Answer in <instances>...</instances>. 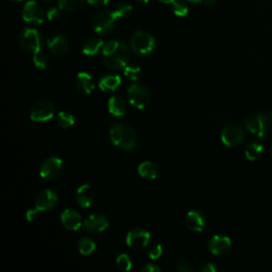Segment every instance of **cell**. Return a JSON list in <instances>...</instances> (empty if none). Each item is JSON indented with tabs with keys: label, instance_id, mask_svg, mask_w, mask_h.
<instances>
[{
	"label": "cell",
	"instance_id": "6da1fadb",
	"mask_svg": "<svg viewBox=\"0 0 272 272\" xmlns=\"http://www.w3.org/2000/svg\"><path fill=\"white\" fill-rule=\"evenodd\" d=\"M129 54L125 44L118 41H109L102 48V61L113 70L125 68L128 64Z\"/></svg>",
	"mask_w": 272,
	"mask_h": 272
},
{
	"label": "cell",
	"instance_id": "7a4b0ae2",
	"mask_svg": "<svg viewBox=\"0 0 272 272\" xmlns=\"http://www.w3.org/2000/svg\"><path fill=\"white\" fill-rule=\"evenodd\" d=\"M113 144L125 151H132L137 146V137L134 129L125 122H117L110 130Z\"/></svg>",
	"mask_w": 272,
	"mask_h": 272
},
{
	"label": "cell",
	"instance_id": "3957f363",
	"mask_svg": "<svg viewBox=\"0 0 272 272\" xmlns=\"http://www.w3.org/2000/svg\"><path fill=\"white\" fill-rule=\"evenodd\" d=\"M248 130L260 138L267 137L272 130V116L268 112L257 113L245 121Z\"/></svg>",
	"mask_w": 272,
	"mask_h": 272
},
{
	"label": "cell",
	"instance_id": "277c9868",
	"mask_svg": "<svg viewBox=\"0 0 272 272\" xmlns=\"http://www.w3.org/2000/svg\"><path fill=\"white\" fill-rule=\"evenodd\" d=\"M18 42L20 47L28 53L36 54L41 51L43 38L37 30L32 28H24L19 32Z\"/></svg>",
	"mask_w": 272,
	"mask_h": 272
},
{
	"label": "cell",
	"instance_id": "5b68a950",
	"mask_svg": "<svg viewBox=\"0 0 272 272\" xmlns=\"http://www.w3.org/2000/svg\"><path fill=\"white\" fill-rule=\"evenodd\" d=\"M155 46L154 37L145 31H136L131 37V48L139 55L151 54Z\"/></svg>",
	"mask_w": 272,
	"mask_h": 272
},
{
	"label": "cell",
	"instance_id": "8992f818",
	"mask_svg": "<svg viewBox=\"0 0 272 272\" xmlns=\"http://www.w3.org/2000/svg\"><path fill=\"white\" fill-rule=\"evenodd\" d=\"M117 18L114 11H101L94 17L93 28L100 35L108 34L114 29Z\"/></svg>",
	"mask_w": 272,
	"mask_h": 272
},
{
	"label": "cell",
	"instance_id": "52a82bcc",
	"mask_svg": "<svg viewBox=\"0 0 272 272\" xmlns=\"http://www.w3.org/2000/svg\"><path fill=\"white\" fill-rule=\"evenodd\" d=\"M221 139L226 146L234 148L243 142L244 132L238 125L227 123L221 131Z\"/></svg>",
	"mask_w": 272,
	"mask_h": 272
},
{
	"label": "cell",
	"instance_id": "ba28073f",
	"mask_svg": "<svg viewBox=\"0 0 272 272\" xmlns=\"http://www.w3.org/2000/svg\"><path fill=\"white\" fill-rule=\"evenodd\" d=\"M55 106L53 102L48 100L38 101L31 108L30 110V118L33 121H48L54 117L55 115Z\"/></svg>",
	"mask_w": 272,
	"mask_h": 272
},
{
	"label": "cell",
	"instance_id": "9c48e42d",
	"mask_svg": "<svg viewBox=\"0 0 272 272\" xmlns=\"http://www.w3.org/2000/svg\"><path fill=\"white\" fill-rule=\"evenodd\" d=\"M129 101L136 109H145L150 102L149 90L139 84H133L128 88Z\"/></svg>",
	"mask_w": 272,
	"mask_h": 272
},
{
	"label": "cell",
	"instance_id": "30bf717a",
	"mask_svg": "<svg viewBox=\"0 0 272 272\" xmlns=\"http://www.w3.org/2000/svg\"><path fill=\"white\" fill-rule=\"evenodd\" d=\"M63 170V162L61 159L53 157L45 160L41 165L40 175L46 180H55L61 176Z\"/></svg>",
	"mask_w": 272,
	"mask_h": 272
},
{
	"label": "cell",
	"instance_id": "8fae6325",
	"mask_svg": "<svg viewBox=\"0 0 272 272\" xmlns=\"http://www.w3.org/2000/svg\"><path fill=\"white\" fill-rule=\"evenodd\" d=\"M21 16L24 21L30 23H42L44 22V12L42 7L36 2L30 0L22 8Z\"/></svg>",
	"mask_w": 272,
	"mask_h": 272
},
{
	"label": "cell",
	"instance_id": "7c38bea8",
	"mask_svg": "<svg viewBox=\"0 0 272 272\" xmlns=\"http://www.w3.org/2000/svg\"><path fill=\"white\" fill-rule=\"evenodd\" d=\"M150 233L142 229H135L128 233L127 243L132 249H142L150 241Z\"/></svg>",
	"mask_w": 272,
	"mask_h": 272
},
{
	"label": "cell",
	"instance_id": "4fadbf2b",
	"mask_svg": "<svg viewBox=\"0 0 272 272\" xmlns=\"http://www.w3.org/2000/svg\"><path fill=\"white\" fill-rule=\"evenodd\" d=\"M58 195L50 189H45L41 191L35 198V207L41 212L49 211L57 205Z\"/></svg>",
	"mask_w": 272,
	"mask_h": 272
},
{
	"label": "cell",
	"instance_id": "5bb4252c",
	"mask_svg": "<svg viewBox=\"0 0 272 272\" xmlns=\"http://www.w3.org/2000/svg\"><path fill=\"white\" fill-rule=\"evenodd\" d=\"M61 221L67 230L77 231L80 229L82 225V217L77 211L66 209L65 211H63L61 215Z\"/></svg>",
	"mask_w": 272,
	"mask_h": 272
},
{
	"label": "cell",
	"instance_id": "9a60e30c",
	"mask_svg": "<svg viewBox=\"0 0 272 272\" xmlns=\"http://www.w3.org/2000/svg\"><path fill=\"white\" fill-rule=\"evenodd\" d=\"M84 227L88 232L99 233L103 232L109 227V221L106 216L101 214H94L88 216L85 219Z\"/></svg>",
	"mask_w": 272,
	"mask_h": 272
},
{
	"label": "cell",
	"instance_id": "2e32d148",
	"mask_svg": "<svg viewBox=\"0 0 272 272\" xmlns=\"http://www.w3.org/2000/svg\"><path fill=\"white\" fill-rule=\"evenodd\" d=\"M231 239L228 236L215 235L209 242V249L215 255H222L230 251Z\"/></svg>",
	"mask_w": 272,
	"mask_h": 272
},
{
	"label": "cell",
	"instance_id": "e0dca14e",
	"mask_svg": "<svg viewBox=\"0 0 272 272\" xmlns=\"http://www.w3.org/2000/svg\"><path fill=\"white\" fill-rule=\"evenodd\" d=\"M47 44H48V47H49L51 53L56 56L62 57V56H65L67 54L68 42H67L65 36L56 35L54 37L49 38Z\"/></svg>",
	"mask_w": 272,
	"mask_h": 272
},
{
	"label": "cell",
	"instance_id": "ac0fdd59",
	"mask_svg": "<svg viewBox=\"0 0 272 272\" xmlns=\"http://www.w3.org/2000/svg\"><path fill=\"white\" fill-rule=\"evenodd\" d=\"M76 86L82 94H90L95 88L93 78L87 72L78 73L76 78Z\"/></svg>",
	"mask_w": 272,
	"mask_h": 272
},
{
	"label": "cell",
	"instance_id": "d6986e66",
	"mask_svg": "<svg viewBox=\"0 0 272 272\" xmlns=\"http://www.w3.org/2000/svg\"><path fill=\"white\" fill-rule=\"evenodd\" d=\"M205 217L198 211H190L186 216V225L193 232H201L205 228Z\"/></svg>",
	"mask_w": 272,
	"mask_h": 272
},
{
	"label": "cell",
	"instance_id": "ffe728a7",
	"mask_svg": "<svg viewBox=\"0 0 272 272\" xmlns=\"http://www.w3.org/2000/svg\"><path fill=\"white\" fill-rule=\"evenodd\" d=\"M77 201L81 207H89L94 201V192L88 184H83L77 191Z\"/></svg>",
	"mask_w": 272,
	"mask_h": 272
},
{
	"label": "cell",
	"instance_id": "44dd1931",
	"mask_svg": "<svg viewBox=\"0 0 272 272\" xmlns=\"http://www.w3.org/2000/svg\"><path fill=\"white\" fill-rule=\"evenodd\" d=\"M121 84L120 77L117 75H108L102 77L99 81V87L103 92H114Z\"/></svg>",
	"mask_w": 272,
	"mask_h": 272
},
{
	"label": "cell",
	"instance_id": "7402d4cb",
	"mask_svg": "<svg viewBox=\"0 0 272 272\" xmlns=\"http://www.w3.org/2000/svg\"><path fill=\"white\" fill-rule=\"evenodd\" d=\"M108 108H109V112L112 115L116 116V117H121V116L126 114V111H127V105H126L125 100L118 96H113L109 99Z\"/></svg>",
	"mask_w": 272,
	"mask_h": 272
},
{
	"label": "cell",
	"instance_id": "603a6c76",
	"mask_svg": "<svg viewBox=\"0 0 272 272\" xmlns=\"http://www.w3.org/2000/svg\"><path fill=\"white\" fill-rule=\"evenodd\" d=\"M103 46V42L100 38L97 37H90L88 40H86L83 44L82 50H83V54L86 56H95L98 54V51L100 50V48Z\"/></svg>",
	"mask_w": 272,
	"mask_h": 272
},
{
	"label": "cell",
	"instance_id": "cb8c5ba5",
	"mask_svg": "<svg viewBox=\"0 0 272 272\" xmlns=\"http://www.w3.org/2000/svg\"><path fill=\"white\" fill-rule=\"evenodd\" d=\"M138 174L141 178L154 180L158 177V168L151 162H144L138 166Z\"/></svg>",
	"mask_w": 272,
	"mask_h": 272
},
{
	"label": "cell",
	"instance_id": "d4e9b609",
	"mask_svg": "<svg viewBox=\"0 0 272 272\" xmlns=\"http://www.w3.org/2000/svg\"><path fill=\"white\" fill-rule=\"evenodd\" d=\"M263 153V146L260 142H250V144L245 148V157L250 161H255L261 157Z\"/></svg>",
	"mask_w": 272,
	"mask_h": 272
},
{
	"label": "cell",
	"instance_id": "484cf974",
	"mask_svg": "<svg viewBox=\"0 0 272 272\" xmlns=\"http://www.w3.org/2000/svg\"><path fill=\"white\" fill-rule=\"evenodd\" d=\"M146 248H147V253H148L151 260H158V258H160L162 253H163L162 245L157 240L150 239V241L148 242Z\"/></svg>",
	"mask_w": 272,
	"mask_h": 272
},
{
	"label": "cell",
	"instance_id": "4316f807",
	"mask_svg": "<svg viewBox=\"0 0 272 272\" xmlns=\"http://www.w3.org/2000/svg\"><path fill=\"white\" fill-rule=\"evenodd\" d=\"M96 249V243L94 240H92L88 237H83L79 241V251L83 255H89L92 254Z\"/></svg>",
	"mask_w": 272,
	"mask_h": 272
},
{
	"label": "cell",
	"instance_id": "83f0119b",
	"mask_svg": "<svg viewBox=\"0 0 272 272\" xmlns=\"http://www.w3.org/2000/svg\"><path fill=\"white\" fill-rule=\"evenodd\" d=\"M57 121L63 129H68L75 123V117L73 115L67 112H61L57 116Z\"/></svg>",
	"mask_w": 272,
	"mask_h": 272
},
{
	"label": "cell",
	"instance_id": "f1b7e54d",
	"mask_svg": "<svg viewBox=\"0 0 272 272\" xmlns=\"http://www.w3.org/2000/svg\"><path fill=\"white\" fill-rule=\"evenodd\" d=\"M84 0H58L59 7L65 11H76L83 5Z\"/></svg>",
	"mask_w": 272,
	"mask_h": 272
},
{
	"label": "cell",
	"instance_id": "f546056e",
	"mask_svg": "<svg viewBox=\"0 0 272 272\" xmlns=\"http://www.w3.org/2000/svg\"><path fill=\"white\" fill-rule=\"evenodd\" d=\"M172 11L177 16L184 17L188 13V7L182 0H175L172 3Z\"/></svg>",
	"mask_w": 272,
	"mask_h": 272
},
{
	"label": "cell",
	"instance_id": "4dcf8cb0",
	"mask_svg": "<svg viewBox=\"0 0 272 272\" xmlns=\"http://www.w3.org/2000/svg\"><path fill=\"white\" fill-rule=\"evenodd\" d=\"M132 7L128 4H120L114 10V13L118 18L128 17L132 13Z\"/></svg>",
	"mask_w": 272,
	"mask_h": 272
},
{
	"label": "cell",
	"instance_id": "1f68e13d",
	"mask_svg": "<svg viewBox=\"0 0 272 272\" xmlns=\"http://www.w3.org/2000/svg\"><path fill=\"white\" fill-rule=\"evenodd\" d=\"M117 267L122 270V271H129L132 268V261L131 258L129 257L127 254H120L117 257V261H116Z\"/></svg>",
	"mask_w": 272,
	"mask_h": 272
},
{
	"label": "cell",
	"instance_id": "d6a6232c",
	"mask_svg": "<svg viewBox=\"0 0 272 272\" xmlns=\"http://www.w3.org/2000/svg\"><path fill=\"white\" fill-rule=\"evenodd\" d=\"M141 70L138 66L136 65H127L125 67V76L132 81H136L138 78L140 77Z\"/></svg>",
	"mask_w": 272,
	"mask_h": 272
},
{
	"label": "cell",
	"instance_id": "836d02e7",
	"mask_svg": "<svg viewBox=\"0 0 272 272\" xmlns=\"http://www.w3.org/2000/svg\"><path fill=\"white\" fill-rule=\"evenodd\" d=\"M33 63L34 65L40 68V69H46L48 66V58L46 57V55L42 54L41 51H38V53L34 54L33 57Z\"/></svg>",
	"mask_w": 272,
	"mask_h": 272
},
{
	"label": "cell",
	"instance_id": "e575fe53",
	"mask_svg": "<svg viewBox=\"0 0 272 272\" xmlns=\"http://www.w3.org/2000/svg\"><path fill=\"white\" fill-rule=\"evenodd\" d=\"M40 210L38 209H30L27 213H26V218L28 219V221L30 222H33V221H36V220L40 218Z\"/></svg>",
	"mask_w": 272,
	"mask_h": 272
},
{
	"label": "cell",
	"instance_id": "d590c367",
	"mask_svg": "<svg viewBox=\"0 0 272 272\" xmlns=\"http://www.w3.org/2000/svg\"><path fill=\"white\" fill-rule=\"evenodd\" d=\"M178 270L180 271H183V272H190L192 271V266L189 262H187L186 260H181L179 263H178V266H177Z\"/></svg>",
	"mask_w": 272,
	"mask_h": 272
},
{
	"label": "cell",
	"instance_id": "8d00e7d4",
	"mask_svg": "<svg viewBox=\"0 0 272 272\" xmlns=\"http://www.w3.org/2000/svg\"><path fill=\"white\" fill-rule=\"evenodd\" d=\"M47 17L49 20H57L60 17V11L55 7L50 8L47 12Z\"/></svg>",
	"mask_w": 272,
	"mask_h": 272
},
{
	"label": "cell",
	"instance_id": "74e56055",
	"mask_svg": "<svg viewBox=\"0 0 272 272\" xmlns=\"http://www.w3.org/2000/svg\"><path fill=\"white\" fill-rule=\"evenodd\" d=\"M109 2H110V0H87V3L90 6H94V7H103V6H107Z\"/></svg>",
	"mask_w": 272,
	"mask_h": 272
},
{
	"label": "cell",
	"instance_id": "f35d334b",
	"mask_svg": "<svg viewBox=\"0 0 272 272\" xmlns=\"http://www.w3.org/2000/svg\"><path fill=\"white\" fill-rule=\"evenodd\" d=\"M141 271L142 272H159L160 271V268L158 266H155L153 264H147L146 266H144L141 268Z\"/></svg>",
	"mask_w": 272,
	"mask_h": 272
},
{
	"label": "cell",
	"instance_id": "ab89813d",
	"mask_svg": "<svg viewBox=\"0 0 272 272\" xmlns=\"http://www.w3.org/2000/svg\"><path fill=\"white\" fill-rule=\"evenodd\" d=\"M219 270V268L217 266H215L214 264H206L204 267L201 268V272H217Z\"/></svg>",
	"mask_w": 272,
	"mask_h": 272
},
{
	"label": "cell",
	"instance_id": "60d3db41",
	"mask_svg": "<svg viewBox=\"0 0 272 272\" xmlns=\"http://www.w3.org/2000/svg\"><path fill=\"white\" fill-rule=\"evenodd\" d=\"M203 2L207 5V6H214L216 4V0H203Z\"/></svg>",
	"mask_w": 272,
	"mask_h": 272
},
{
	"label": "cell",
	"instance_id": "b9f144b4",
	"mask_svg": "<svg viewBox=\"0 0 272 272\" xmlns=\"http://www.w3.org/2000/svg\"><path fill=\"white\" fill-rule=\"evenodd\" d=\"M161 3H164V4H172L175 0H160Z\"/></svg>",
	"mask_w": 272,
	"mask_h": 272
},
{
	"label": "cell",
	"instance_id": "7bdbcfd3",
	"mask_svg": "<svg viewBox=\"0 0 272 272\" xmlns=\"http://www.w3.org/2000/svg\"><path fill=\"white\" fill-rule=\"evenodd\" d=\"M188 2H190V3H195V4H199V3L202 2V0H188Z\"/></svg>",
	"mask_w": 272,
	"mask_h": 272
},
{
	"label": "cell",
	"instance_id": "ee69618b",
	"mask_svg": "<svg viewBox=\"0 0 272 272\" xmlns=\"http://www.w3.org/2000/svg\"><path fill=\"white\" fill-rule=\"evenodd\" d=\"M136 2H138V3H147L148 0H136Z\"/></svg>",
	"mask_w": 272,
	"mask_h": 272
},
{
	"label": "cell",
	"instance_id": "f6af8a7d",
	"mask_svg": "<svg viewBox=\"0 0 272 272\" xmlns=\"http://www.w3.org/2000/svg\"><path fill=\"white\" fill-rule=\"evenodd\" d=\"M13 2H18V3H20V2H22V0H13Z\"/></svg>",
	"mask_w": 272,
	"mask_h": 272
},
{
	"label": "cell",
	"instance_id": "bcb514c9",
	"mask_svg": "<svg viewBox=\"0 0 272 272\" xmlns=\"http://www.w3.org/2000/svg\"><path fill=\"white\" fill-rule=\"evenodd\" d=\"M43 2H46V3H49V2H51V0H43Z\"/></svg>",
	"mask_w": 272,
	"mask_h": 272
}]
</instances>
